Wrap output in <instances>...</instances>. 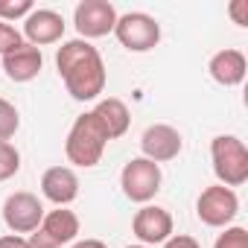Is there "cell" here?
<instances>
[{
    "label": "cell",
    "instance_id": "19",
    "mask_svg": "<svg viewBox=\"0 0 248 248\" xmlns=\"http://www.w3.org/2000/svg\"><path fill=\"white\" fill-rule=\"evenodd\" d=\"M213 248H248V231L239 228V225H228V228L216 236Z\"/></svg>",
    "mask_w": 248,
    "mask_h": 248
},
{
    "label": "cell",
    "instance_id": "3",
    "mask_svg": "<svg viewBox=\"0 0 248 248\" xmlns=\"http://www.w3.org/2000/svg\"><path fill=\"white\" fill-rule=\"evenodd\" d=\"M213 172L222 187H242L248 181V149L236 135H216L210 140Z\"/></svg>",
    "mask_w": 248,
    "mask_h": 248
},
{
    "label": "cell",
    "instance_id": "4",
    "mask_svg": "<svg viewBox=\"0 0 248 248\" xmlns=\"http://www.w3.org/2000/svg\"><path fill=\"white\" fill-rule=\"evenodd\" d=\"M161 181H164L161 167L152 164V161H146L143 155L140 158H132L126 167H123V172H120L123 196H126L129 202H135V204H149L158 196Z\"/></svg>",
    "mask_w": 248,
    "mask_h": 248
},
{
    "label": "cell",
    "instance_id": "18",
    "mask_svg": "<svg viewBox=\"0 0 248 248\" xmlns=\"http://www.w3.org/2000/svg\"><path fill=\"white\" fill-rule=\"evenodd\" d=\"M18 170H21V152L9 140H0V181H9L12 175H18Z\"/></svg>",
    "mask_w": 248,
    "mask_h": 248
},
{
    "label": "cell",
    "instance_id": "9",
    "mask_svg": "<svg viewBox=\"0 0 248 248\" xmlns=\"http://www.w3.org/2000/svg\"><path fill=\"white\" fill-rule=\"evenodd\" d=\"M44 219V204L35 193L18 190L3 202V222L12 233H32Z\"/></svg>",
    "mask_w": 248,
    "mask_h": 248
},
{
    "label": "cell",
    "instance_id": "17",
    "mask_svg": "<svg viewBox=\"0 0 248 248\" xmlns=\"http://www.w3.org/2000/svg\"><path fill=\"white\" fill-rule=\"evenodd\" d=\"M18 129H21V114H18V108L9 99L0 96V140H12Z\"/></svg>",
    "mask_w": 248,
    "mask_h": 248
},
{
    "label": "cell",
    "instance_id": "20",
    "mask_svg": "<svg viewBox=\"0 0 248 248\" xmlns=\"http://www.w3.org/2000/svg\"><path fill=\"white\" fill-rule=\"evenodd\" d=\"M35 6L30 0H0V21L9 24V21H18V18H27Z\"/></svg>",
    "mask_w": 248,
    "mask_h": 248
},
{
    "label": "cell",
    "instance_id": "15",
    "mask_svg": "<svg viewBox=\"0 0 248 248\" xmlns=\"http://www.w3.org/2000/svg\"><path fill=\"white\" fill-rule=\"evenodd\" d=\"M245 70H248L245 56H242L239 50H231V47L213 53L210 62H207V73H210V79H213L216 85H222V88H236V85H242Z\"/></svg>",
    "mask_w": 248,
    "mask_h": 248
},
{
    "label": "cell",
    "instance_id": "21",
    "mask_svg": "<svg viewBox=\"0 0 248 248\" xmlns=\"http://www.w3.org/2000/svg\"><path fill=\"white\" fill-rule=\"evenodd\" d=\"M24 38H21V32L12 27V24H3V21H0V56H3V53H9L12 47H18Z\"/></svg>",
    "mask_w": 248,
    "mask_h": 248
},
{
    "label": "cell",
    "instance_id": "26",
    "mask_svg": "<svg viewBox=\"0 0 248 248\" xmlns=\"http://www.w3.org/2000/svg\"><path fill=\"white\" fill-rule=\"evenodd\" d=\"M126 248H149V245H140V242H138V245H126Z\"/></svg>",
    "mask_w": 248,
    "mask_h": 248
},
{
    "label": "cell",
    "instance_id": "14",
    "mask_svg": "<svg viewBox=\"0 0 248 248\" xmlns=\"http://www.w3.org/2000/svg\"><path fill=\"white\" fill-rule=\"evenodd\" d=\"M41 193L56 207H67L79 196V175L70 167H50L41 175Z\"/></svg>",
    "mask_w": 248,
    "mask_h": 248
},
{
    "label": "cell",
    "instance_id": "22",
    "mask_svg": "<svg viewBox=\"0 0 248 248\" xmlns=\"http://www.w3.org/2000/svg\"><path fill=\"white\" fill-rule=\"evenodd\" d=\"M231 18L236 27H248V0H233V3L228 6Z\"/></svg>",
    "mask_w": 248,
    "mask_h": 248
},
{
    "label": "cell",
    "instance_id": "11",
    "mask_svg": "<svg viewBox=\"0 0 248 248\" xmlns=\"http://www.w3.org/2000/svg\"><path fill=\"white\" fill-rule=\"evenodd\" d=\"M132 233L138 236L140 245H164L172 236V216L167 207L158 204H143L135 219H132Z\"/></svg>",
    "mask_w": 248,
    "mask_h": 248
},
{
    "label": "cell",
    "instance_id": "6",
    "mask_svg": "<svg viewBox=\"0 0 248 248\" xmlns=\"http://www.w3.org/2000/svg\"><path fill=\"white\" fill-rule=\"evenodd\" d=\"M79 236V216L67 207H56L50 213H44L41 225L27 236L30 248H62L76 242Z\"/></svg>",
    "mask_w": 248,
    "mask_h": 248
},
{
    "label": "cell",
    "instance_id": "24",
    "mask_svg": "<svg viewBox=\"0 0 248 248\" xmlns=\"http://www.w3.org/2000/svg\"><path fill=\"white\" fill-rule=\"evenodd\" d=\"M0 248H30L24 236L18 233H9V236H0Z\"/></svg>",
    "mask_w": 248,
    "mask_h": 248
},
{
    "label": "cell",
    "instance_id": "23",
    "mask_svg": "<svg viewBox=\"0 0 248 248\" xmlns=\"http://www.w3.org/2000/svg\"><path fill=\"white\" fill-rule=\"evenodd\" d=\"M161 248H202V245H199V239H193L190 233H172Z\"/></svg>",
    "mask_w": 248,
    "mask_h": 248
},
{
    "label": "cell",
    "instance_id": "13",
    "mask_svg": "<svg viewBox=\"0 0 248 248\" xmlns=\"http://www.w3.org/2000/svg\"><path fill=\"white\" fill-rule=\"evenodd\" d=\"M0 62H3L6 79H12V82H32L41 73V67H44L41 50L32 47V44H27V41H21L9 53H3V56H0Z\"/></svg>",
    "mask_w": 248,
    "mask_h": 248
},
{
    "label": "cell",
    "instance_id": "16",
    "mask_svg": "<svg viewBox=\"0 0 248 248\" xmlns=\"http://www.w3.org/2000/svg\"><path fill=\"white\" fill-rule=\"evenodd\" d=\"M93 114H96V120L102 123V129H105L108 140L123 138V135L129 132V126H132L129 105L123 102V99H117V96H105V99H99V102L93 105Z\"/></svg>",
    "mask_w": 248,
    "mask_h": 248
},
{
    "label": "cell",
    "instance_id": "1",
    "mask_svg": "<svg viewBox=\"0 0 248 248\" xmlns=\"http://www.w3.org/2000/svg\"><path fill=\"white\" fill-rule=\"evenodd\" d=\"M56 67L67 93L79 102H93L105 91V82H108L105 62L91 41H82V38L64 41L56 50Z\"/></svg>",
    "mask_w": 248,
    "mask_h": 248
},
{
    "label": "cell",
    "instance_id": "25",
    "mask_svg": "<svg viewBox=\"0 0 248 248\" xmlns=\"http://www.w3.org/2000/svg\"><path fill=\"white\" fill-rule=\"evenodd\" d=\"M70 248H108L102 239H79V242H70Z\"/></svg>",
    "mask_w": 248,
    "mask_h": 248
},
{
    "label": "cell",
    "instance_id": "5",
    "mask_svg": "<svg viewBox=\"0 0 248 248\" xmlns=\"http://www.w3.org/2000/svg\"><path fill=\"white\" fill-rule=\"evenodd\" d=\"M114 35L120 47H126L129 53H149L161 41V24L146 12H126L117 15Z\"/></svg>",
    "mask_w": 248,
    "mask_h": 248
},
{
    "label": "cell",
    "instance_id": "8",
    "mask_svg": "<svg viewBox=\"0 0 248 248\" xmlns=\"http://www.w3.org/2000/svg\"><path fill=\"white\" fill-rule=\"evenodd\" d=\"M73 24L82 41L91 38H105L117 27V9L108 0H82L73 9Z\"/></svg>",
    "mask_w": 248,
    "mask_h": 248
},
{
    "label": "cell",
    "instance_id": "7",
    "mask_svg": "<svg viewBox=\"0 0 248 248\" xmlns=\"http://www.w3.org/2000/svg\"><path fill=\"white\" fill-rule=\"evenodd\" d=\"M236 213H239V199L231 187H222V184L204 187L196 202V216L207 228H228L236 219Z\"/></svg>",
    "mask_w": 248,
    "mask_h": 248
},
{
    "label": "cell",
    "instance_id": "2",
    "mask_svg": "<svg viewBox=\"0 0 248 248\" xmlns=\"http://www.w3.org/2000/svg\"><path fill=\"white\" fill-rule=\"evenodd\" d=\"M108 135L102 129V123L96 120L93 111H85L73 120V126L67 132V140H64V155L70 164L82 167V170H91L102 161V152L108 146Z\"/></svg>",
    "mask_w": 248,
    "mask_h": 248
},
{
    "label": "cell",
    "instance_id": "12",
    "mask_svg": "<svg viewBox=\"0 0 248 248\" xmlns=\"http://www.w3.org/2000/svg\"><path fill=\"white\" fill-rule=\"evenodd\" d=\"M64 18L56 9H32L24 18V32L21 38H27V44L32 47H47V44H59L64 35Z\"/></svg>",
    "mask_w": 248,
    "mask_h": 248
},
{
    "label": "cell",
    "instance_id": "10",
    "mask_svg": "<svg viewBox=\"0 0 248 248\" xmlns=\"http://www.w3.org/2000/svg\"><path fill=\"white\" fill-rule=\"evenodd\" d=\"M184 149V140H181V132L175 126H170V123H155V126H149L140 138V152L146 161L152 164H167V161H175Z\"/></svg>",
    "mask_w": 248,
    "mask_h": 248
}]
</instances>
